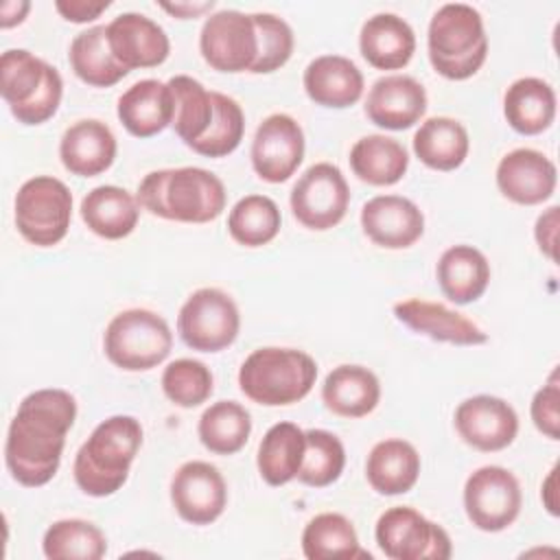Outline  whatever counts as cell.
<instances>
[{"label":"cell","instance_id":"cell-1","mask_svg":"<svg viewBox=\"0 0 560 560\" xmlns=\"http://www.w3.org/2000/svg\"><path fill=\"white\" fill-rule=\"evenodd\" d=\"M74 418L77 400L66 389L44 387L22 398L4 442V462L18 483L39 488L55 477Z\"/></svg>","mask_w":560,"mask_h":560},{"label":"cell","instance_id":"cell-2","mask_svg":"<svg viewBox=\"0 0 560 560\" xmlns=\"http://www.w3.org/2000/svg\"><path fill=\"white\" fill-rule=\"evenodd\" d=\"M138 203L153 217L179 223H208L225 210L223 182L201 166L151 171L138 184Z\"/></svg>","mask_w":560,"mask_h":560},{"label":"cell","instance_id":"cell-3","mask_svg":"<svg viewBox=\"0 0 560 560\" xmlns=\"http://www.w3.org/2000/svg\"><path fill=\"white\" fill-rule=\"evenodd\" d=\"M142 446V424L133 416H109L98 422L74 457L72 475L88 497L118 492Z\"/></svg>","mask_w":560,"mask_h":560},{"label":"cell","instance_id":"cell-4","mask_svg":"<svg viewBox=\"0 0 560 560\" xmlns=\"http://www.w3.org/2000/svg\"><path fill=\"white\" fill-rule=\"evenodd\" d=\"M429 61L438 74L464 81L479 72L488 57V35L481 13L466 2L442 4L427 31Z\"/></svg>","mask_w":560,"mask_h":560},{"label":"cell","instance_id":"cell-5","mask_svg":"<svg viewBox=\"0 0 560 560\" xmlns=\"http://www.w3.org/2000/svg\"><path fill=\"white\" fill-rule=\"evenodd\" d=\"M315 378V359L298 348H258L238 370L241 392L265 407H284L302 400L313 389Z\"/></svg>","mask_w":560,"mask_h":560},{"label":"cell","instance_id":"cell-6","mask_svg":"<svg viewBox=\"0 0 560 560\" xmlns=\"http://www.w3.org/2000/svg\"><path fill=\"white\" fill-rule=\"evenodd\" d=\"M0 94L18 122L42 125L61 105L63 79L48 61L24 48H11L0 57Z\"/></svg>","mask_w":560,"mask_h":560},{"label":"cell","instance_id":"cell-7","mask_svg":"<svg viewBox=\"0 0 560 560\" xmlns=\"http://www.w3.org/2000/svg\"><path fill=\"white\" fill-rule=\"evenodd\" d=\"M171 348L173 332L166 319L149 308L120 311L103 335L105 357L127 372H147L160 365Z\"/></svg>","mask_w":560,"mask_h":560},{"label":"cell","instance_id":"cell-8","mask_svg":"<svg viewBox=\"0 0 560 560\" xmlns=\"http://www.w3.org/2000/svg\"><path fill=\"white\" fill-rule=\"evenodd\" d=\"M72 219V192L52 175L26 179L15 195V228L37 247H52L68 234Z\"/></svg>","mask_w":560,"mask_h":560},{"label":"cell","instance_id":"cell-9","mask_svg":"<svg viewBox=\"0 0 560 560\" xmlns=\"http://www.w3.org/2000/svg\"><path fill=\"white\" fill-rule=\"evenodd\" d=\"M241 330L236 302L217 287H203L188 295L177 315L182 341L199 352H219L232 346Z\"/></svg>","mask_w":560,"mask_h":560},{"label":"cell","instance_id":"cell-10","mask_svg":"<svg viewBox=\"0 0 560 560\" xmlns=\"http://www.w3.org/2000/svg\"><path fill=\"white\" fill-rule=\"evenodd\" d=\"M374 536L378 549L392 560H446L453 553L446 529L409 505L385 510Z\"/></svg>","mask_w":560,"mask_h":560},{"label":"cell","instance_id":"cell-11","mask_svg":"<svg viewBox=\"0 0 560 560\" xmlns=\"http://www.w3.org/2000/svg\"><path fill=\"white\" fill-rule=\"evenodd\" d=\"M291 212L308 230H330L348 212L350 188L339 166L330 162H317L308 166L293 184Z\"/></svg>","mask_w":560,"mask_h":560},{"label":"cell","instance_id":"cell-12","mask_svg":"<svg viewBox=\"0 0 560 560\" xmlns=\"http://www.w3.org/2000/svg\"><path fill=\"white\" fill-rule=\"evenodd\" d=\"M518 479L503 466H481L464 483V510L481 532H503L521 514Z\"/></svg>","mask_w":560,"mask_h":560},{"label":"cell","instance_id":"cell-13","mask_svg":"<svg viewBox=\"0 0 560 560\" xmlns=\"http://www.w3.org/2000/svg\"><path fill=\"white\" fill-rule=\"evenodd\" d=\"M199 52L219 72H249L258 57L254 18L236 9L210 13L199 33Z\"/></svg>","mask_w":560,"mask_h":560},{"label":"cell","instance_id":"cell-14","mask_svg":"<svg viewBox=\"0 0 560 560\" xmlns=\"http://www.w3.org/2000/svg\"><path fill=\"white\" fill-rule=\"evenodd\" d=\"M304 131L289 114L267 116L252 140V166L269 184L287 182L304 160Z\"/></svg>","mask_w":560,"mask_h":560},{"label":"cell","instance_id":"cell-15","mask_svg":"<svg viewBox=\"0 0 560 560\" xmlns=\"http://www.w3.org/2000/svg\"><path fill=\"white\" fill-rule=\"evenodd\" d=\"M171 501L186 523L210 525L228 505V486L217 466L190 459L171 479Z\"/></svg>","mask_w":560,"mask_h":560},{"label":"cell","instance_id":"cell-16","mask_svg":"<svg viewBox=\"0 0 560 560\" xmlns=\"http://www.w3.org/2000/svg\"><path fill=\"white\" fill-rule=\"evenodd\" d=\"M453 420L459 438L483 453L508 448L518 433V416L514 407L490 394H477L462 400Z\"/></svg>","mask_w":560,"mask_h":560},{"label":"cell","instance_id":"cell-17","mask_svg":"<svg viewBox=\"0 0 560 560\" xmlns=\"http://www.w3.org/2000/svg\"><path fill=\"white\" fill-rule=\"evenodd\" d=\"M558 184L556 164L540 151L518 147L505 153L497 164V188L518 206L547 201Z\"/></svg>","mask_w":560,"mask_h":560},{"label":"cell","instance_id":"cell-18","mask_svg":"<svg viewBox=\"0 0 560 560\" xmlns=\"http://www.w3.org/2000/svg\"><path fill=\"white\" fill-rule=\"evenodd\" d=\"M107 44L116 61L129 72L136 68H155L171 52L166 31L155 20L136 11L120 13L107 24Z\"/></svg>","mask_w":560,"mask_h":560},{"label":"cell","instance_id":"cell-19","mask_svg":"<svg viewBox=\"0 0 560 560\" xmlns=\"http://www.w3.org/2000/svg\"><path fill=\"white\" fill-rule=\"evenodd\" d=\"M361 228L374 245L405 249L424 234V214L402 195H376L361 208Z\"/></svg>","mask_w":560,"mask_h":560},{"label":"cell","instance_id":"cell-20","mask_svg":"<svg viewBox=\"0 0 560 560\" xmlns=\"http://www.w3.org/2000/svg\"><path fill=\"white\" fill-rule=\"evenodd\" d=\"M427 112V90L409 74H385L374 81L365 98V116L376 127L402 131Z\"/></svg>","mask_w":560,"mask_h":560},{"label":"cell","instance_id":"cell-21","mask_svg":"<svg viewBox=\"0 0 560 560\" xmlns=\"http://www.w3.org/2000/svg\"><path fill=\"white\" fill-rule=\"evenodd\" d=\"M394 315L407 328L424 335L433 341H444L453 346H479L488 341V335L466 315L420 298L402 300L394 304Z\"/></svg>","mask_w":560,"mask_h":560},{"label":"cell","instance_id":"cell-22","mask_svg":"<svg viewBox=\"0 0 560 560\" xmlns=\"http://www.w3.org/2000/svg\"><path fill=\"white\" fill-rule=\"evenodd\" d=\"M306 96L328 109L352 107L363 96V72L343 55H319L304 68Z\"/></svg>","mask_w":560,"mask_h":560},{"label":"cell","instance_id":"cell-23","mask_svg":"<svg viewBox=\"0 0 560 560\" xmlns=\"http://www.w3.org/2000/svg\"><path fill=\"white\" fill-rule=\"evenodd\" d=\"M118 142L114 131L96 118L77 120L70 125L59 142V158L66 171L79 177H96L105 173L116 160Z\"/></svg>","mask_w":560,"mask_h":560},{"label":"cell","instance_id":"cell-24","mask_svg":"<svg viewBox=\"0 0 560 560\" xmlns=\"http://www.w3.org/2000/svg\"><path fill=\"white\" fill-rule=\"evenodd\" d=\"M116 114L131 136L151 138L173 125L175 98L168 83L142 79L120 94Z\"/></svg>","mask_w":560,"mask_h":560},{"label":"cell","instance_id":"cell-25","mask_svg":"<svg viewBox=\"0 0 560 560\" xmlns=\"http://www.w3.org/2000/svg\"><path fill=\"white\" fill-rule=\"evenodd\" d=\"M359 50L376 70H400L416 52V33L396 13H374L361 26Z\"/></svg>","mask_w":560,"mask_h":560},{"label":"cell","instance_id":"cell-26","mask_svg":"<svg viewBox=\"0 0 560 560\" xmlns=\"http://www.w3.org/2000/svg\"><path fill=\"white\" fill-rule=\"evenodd\" d=\"M322 400L335 416L363 418L372 413L381 400L378 376L363 365H337L324 378Z\"/></svg>","mask_w":560,"mask_h":560},{"label":"cell","instance_id":"cell-27","mask_svg":"<svg viewBox=\"0 0 560 560\" xmlns=\"http://www.w3.org/2000/svg\"><path fill=\"white\" fill-rule=\"evenodd\" d=\"M79 210L88 230L107 241L129 236L140 219L138 199L129 190L114 184L92 188L81 199Z\"/></svg>","mask_w":560,"mask_h":560},{"label":"cell","instance_id":"cell-28","mask_svg":"<svg viewBox=\"0 0 560 560\" xmlns=\"http://www.w3.org/2000/svg\"><path fill=\"white\" fill-rule=\"evenodd\" d=\"M368 483L385 497L409 492L420 477V455L416 446L400 438H387L372 446L365 459Z\"/></svg>","mask_w":560,"mask_h":560},{"label":"cell","instance_id":"cell-29","mask_svg":"<svg viewBox=\"0 0 560 560\" xmlns=\"http://www.w3.org/2000/svg\"><path fill=\"white\" fill-rule=\"evenodd\" d=\"M442 293L455 304L479 300L490 282V262L472 245H453L442 252L435 267Z\"/></svg>","mask_w":560,"mask_h":560},{"label":"cell","instance_id":"cell-30","mask_svg":"<svg viewBox=\"0 0 560 560\" xmlns=\"http://www.w3.org/2000/svg\"><path fill=\"white\" fill-rule=\"evenodd\" d=\"M503 116L516 133H542L556 118L553 88L538 77H521L512 81L503 94Z\"/></svg>","mask_w":560,"mask_h":560},{"label":"cell","instance_id":"cell-31","mask_svg":"<svg viewBox=\"0 0 560 560\" xmlns=\"http://www.w3.org/2000/svg\"><path fill=\"white\" fill-rule=\"evenodd\" d=\"M470 151L466 127L448 116L427 118L413 133L416 158L433 171L459 168Z\"/></svg>","mask_w":560,"mask_h":560},{"label":"cell","instance_id":"cell-32","mask_svg":"<svg viewBox=\"0 0 560 560\" xmlns=\"http://www.w3.org/2000/svg\"><path fill=\"white\" fill-rule=\"evenodd\" d=\"M352 173L372 186H392L400 182L409 168L407 149L389 136L370 133L359 138L350 149Z\"/></svg>","mask_w":560,"mask_h":560},{"label":"cell","instance_id":"cell-33","mask_svg":"<svg viewBox=\"0 0 560 560\" xmlns=\"http://www.w3.org/2000/svg\"><path fill=\"white\" fill-rule=\"evenodd\" d=\"M306 448L304 431L293 422H276L258 444L256 466L269 486H284L298 477Z\"/></svg>","mask_w":560,"mask_h":560},{"label":"cell","instance_id":"cell-34","mask_svg":"<svg viewBox=\"0 0 560 560\" xmlns=\"http://www.w3.org/2000/svg\"><path fill=\"white\" fill-rule=\"evenodd\" d=\"M70 68L72 72L92 88L116 85L122 77L129 74L125 66L116 61L107 44V26L96 24L74 35L70 44Z\"/></svg>","mask_w":560,"mask_h":560},{"label":"cell","instance_id":"cell-35","mask_svg":"<svg viewBox=\"0 0 560 560\" xmlns=\"http://www.w3.org/2000/svg\"><path fill=\"white\" fill-rule=\"evenodd\" d=\"M302 551L308 560L370 558L359 545L352 521L339 512H322L306 523L302 532Z\"/></svg>","mask_w":560,"mask_h":560},{"label":"cell","instance_id":"cell-36","mask_svg":"<svg viewBox=\"0 0 560 560\" xmlns=\"http://www.w3.org/2000/svg\"><path fill=\"white\" fill-rule=\"evenodd\" d=\"M197 433L201 444L214 455L238 453L252 433V416L236 400L212 402L199 418Z\"/></svg>","mask_w":560,"mask_h":560},{"label":"cell","instance_id":"cell-37","mask_svg":"<svg viewBox=\"0 0 560 560\" xmlns=\"http://www.w3.org/2000/svg\"><path fill=\"white\" fill-rule=\"evenodd\" d=\"M166 83L175 98L173 129L186 147H192L199 138L206 136L214 120L212 92L188 74L171 77Z\"/></svg>","mask_w":560,"mask_h":560},{"label":"cell","instance_id":"cell-38","mask_svg":"<svg viewBox=\"0 0 560 560\" xmlns=\"http://www.w3.org/2000/svg\"><path fill=\"white\" fill-rule=\"evenodd\" d=\"M280 225V208L267 195H245L228 214V232L243 247H262L271 243L278 236Z\"/></svg>","mask_w":560,"mask_h":560},{"label":"cell","instance_id":"cell-39","mask_svg":"<svg viewBox=\"0 0 560 560\" xmlns=\"http://www.w3.org/2000/svg\"><path fill=\"white\" fill-rule=\"evenodd\" d=\"M42 549L50 560H101L107 551V538L90 521L61 518L44 532Z\"/></svg>","mask_w":560,"mask_h":560},{"label":"cell","instance_id":"cell-40","mask_svg":"<svg viewBox=\"0 0 560 560\" xmlns=\"http://www.w3.org/2000/svg\"><path fill=\"white\" fill-rule=\"evenodd\" d=\"M304 459L298 472V481L311 488H326L335 483L346 466V448L341 440L326 429H308Z\"/></svg>","mask_w":560,"mask_h":560},{"label":"cell","instance_id":"cell-41","mask_svg":"<svg viewBox=\"0 0 560 560\" xmlns=\"http://www.w3.org/2000/svg\"><path fill=\"white\" fill-rule=\"evenodd\" d=\"M212 101H214V120L206 131V136L199 138L190 149L206 158H225L232 151H236V147L243 140L245 114L241 105L223 92H212Z\"/></svg>","mask_w":560,"mask_h":560},{"label":"cell","instance_id":"cell-42","mask_svg":"<svg viewBox=\"0 0 560 560\" xmlns=\"http://www.w3.org/2000/svg\"><path fill=\"white\" fill-rule=\"evenodd\" d=\"M212 389V372L197 359H175L162 372V392L177 407L192 409L206 402Z\"/></svg>","mask_w":560,"mask_h":560},{"label":"cell","instance_id":"cell-43","mask_svg":"<svg viewBox=\"0 0 560 560\" xmlns=\"http://www.w3.org/2000/svg\"><path fill=\"white\" fill-rule=\"evenodd\" d=\"M258 35V57L249 72L267 74L282 68L293 52V31L287 20L273 13H252Z\"/></svg>","mask_w":560,"mask_h":560},{"label":"cell","instance_id":"cell-44","mask_svg":"<svg viewBox=\"0 0 560 560\" xmlns=\"http://www.w3.org/2000/svg\"><path fill=\"white\" fill-rule=\"evenodd\" d=\"M532 422L549 440H560V383L558 370L551 372L549 381L532 398Z\"/></svg>","mask_w":560,"mask_h":560},{"label":"cell","instance_id":"cell-45","mask_svg":"<svg viewBox=\"0 0 560 560\" xmlns=\"http://www.w3.org/2000/svg\"><path fill=\"white\" fill-rule=\"evenodd\" d=\"M109 4V0H57L55 9L68 22L88 24L94 22L103 11H107Z\"/></svg>","mask_w":560,"mask_h":560},{"label":"cell","instance_id":"cell-46","mask_svg":"<svg viewBox=\"0 0 560 560\" xmlns=\"http://www.w3.org/2000/svg\"><path fill=\"white\" fill-rule=\"evenodd\" d=\"M558 206L547 208L534 225V238L538 243V249L549 258L556 260V245H558Z\"/></svg>","mask_w":560,"mask_h":560},{"label":"cell","instance_id":"cell-47","mask_svg":"<svg viewBox=\"0 0 560 560\" xmlns=\"http://www.w3.org/2000/svg\"><path fill=\"white\" fill-rule=\"evenodd\" d=\"M160 9H164L166 13L179 18V20H190V18H199L208 11L214 9L212 0H203V2H160Z\"/></svg>","mask_w":560,"mask_h":560},{"label":"cell","instance_id":"cell-48","mask_svg":"<svg viewBox=\"0 0 560 560\" xmlns=\"http://www.w3.org/2000/svg\"><path fill=\"white\" fill-rule=\"evenodd\" d=\"M28 11H31L28 0H4L0 7V26L11 28L15 24H22Z\"/></svg>","mask_w":560,"mask_h":560},{"label":"cell","instance_id":"cell-49","mask_svg":"<svg viewBox=\"0 0 560 560\" xmlns=\"http://www.w3.org/2000/svg\"><path fill=\"white\" fill-rule=\"evenodd\" d=\"M556 481H558V466H553L549 470V475L545 477L542 488H540V499H542V503H545V508H547V512L551 516L560 514V510H558V494H556Z\"/></svg>","mask_w":560,"mask_h":560}]
</instances>
